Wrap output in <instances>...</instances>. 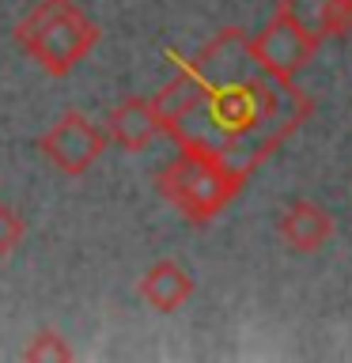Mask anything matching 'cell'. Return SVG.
<instances>
[{
	"label": "cell",
	"instance_id": "8",
	"mask_svg": "<svg viewBox=\"0 0 352 363\" xmlns=\"http://www.w3.org/2000/svg\"><path fill=\"white\" fill-rule=\"evenodd\" d=\"M277 11H284L292 23H299L318 42L352 34V0H280Z\"/></svg>",
	"mask_w": 352,
	"mask_h": 363
},
{
	"label": "cell",
	"instance_id": "7",
	"mask_svg": "<svg viewBox=\"0 0 352 363\" xmlns=\"http://www.w3.org/2000/svg\"><path fill=\"white\" fill-rule=\"evenodd\" d=\"M277 235L295 254H318L334 238V216L314 201H292L277 220Z\"/></svg>",
	"mask_w": 352,
	"mask_h": 363
},
{
	"label": "cell",
	"instance_id": "5",
	"mask_svg": "<svg viewBox=\"0 0 352 363\" xmlns=\"http://www.w3.org/2000/svg\"><path fill=\"white\" fill-rule=\"evenodd\" d=\"M250 45H254L258 61L265 65L269 72L295 79V72L318 53L322 42H318L314 34H307L299 23H292L284 11H277V16L261 27V34H250Z\"/></svg>",
	"mask_w": 352,
	"mask_h": 363
},
{
	"label": "cell",
	"instance_id": "10",
	"mask_svg": "<svg viewBox=\"0 0 352 363\" xmlns=\"http://www.w3.org/2000/svg\"><path fill=\"white\" fill-rule=\"evenodd\" d=\"M23 359L31 363H61V359H72V348H68V340L57 333V329H38L27 348H23Z\"/></svg>",
	"mask_w": 352,
	"mask_h": 363
},
{
	"label": "cell",
	"instance_id": "2",
	"mask_svg": "<svg viewBox=\"0 0 352 363\" xmlns=\"http://www.w3.org/2000/svg\"><path fill=\"white\" fill-rule=\"evenodd\" d=\"M19 50L50 76H68L99 42V23L72 0H38L16 27Z\"/></svg>",
	"mask_w": 352,
	"mask_h": 363
},
{
	"label": "cell",
	"instance_id": "6",
	"mask_svg": "<svg viewBox=\"0 0 352 363\" xmlns=\"http://www.w3.org/2000/svg\"><path fill=\"white\" fill-rule=\"evenodd\" d=\"M159 133H163V125H159L155 102L144 99V95L121 99L118 106L110 110V118H106V136L121 147V152H133V155L144 152Z\"/></svg>",
	"mask_w": 352,
	"mask_h": 363
},
{
	"label": "cell",
	"instance_id": "11",
	"mask_svg": "<svg viewBox=\"0 0 352 363\" xmlns=\"http://www.w3.org/2000/svg\"><path fill=\"white\" fill-rule=\"evenodd\" d=\"M23 238H27V223H23V216L11 208V204L0 201V261H8L11 254H16Z\"/></svg>",
	"mask_w": 352,
	"mask_h": 363
},
{
	"label": "cell",
	"instance_id": "1",
	"mask_svg": "<svg viewBox=\"0 0 352 363\" xmlns=\"http://www.w3.org/2000/svg\"><path fill=\"white\" fill-rule=\"evenodd\" d=\"M155 113L178 147L216 155L250 178L314 113V99L292 76L258 61L243 27H224L159 87Z\"/></svg>",
	"mask_w": 352,
	"mask_h": 363
},
{
	"label": "cell",
	"instance_id": "4",
	"mask_svg": "<svg viewBox=\"0 0 352 363\" xmlns=\"http://www.w3.org/2000/svg\"><path fill=\"white\" fill-rule=\"evenodd\" d=\"M106 140H110V136L102 133L87 113L65 110L61 118L42 133L38 147H42V155L61 170V174L79 178V174H87V170L99 163V155L106 152Z\"/></svg>",
	"mask_w": 352,
	"mask_h": 363
},
{
	"label": "cell",
	"instance_id": "3",
	"mask_svg": "<svg viewBox=\"0 0 352 363\" xmlns=\"http://www.w3.org/2000/svg\"><path fill=\"white\" fill-rule=\"evenodd\" d=\"M246 178L227 170L216 155L197 147H178V155L155 174V189L186 216L193 227L216 220L238 197Z\"/></svg>",
	"mask_w": 352,
	"mask_h": 363
},
{
	"label": "cell",
	"instance_id": "9",
	"mask_svg": "<svg viewBox=\"0 0 352 363\" xmlns=\"http://www.w3.org/2000/svg\"><path fill=\"white\" fill-rule=\"evenodd\" d=\"M193 288H197V284H193L189 269L178 265V261H170V257L155 261V265L141 277V284H136L141 299L152 306V311H159V314H175L178 306H186Z\"/></svg>",
	"mask_w": 352,
	"mask_h": 363
}]
</instances>
